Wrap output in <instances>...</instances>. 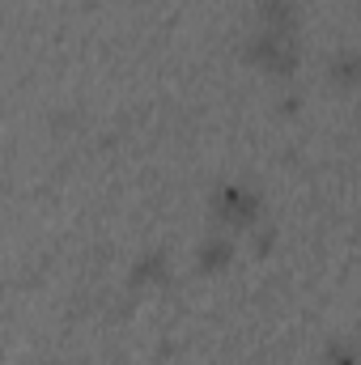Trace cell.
<instances>
[{
    "label": "cell",
    "instance_id": "6da1fadb",
    "mask_svg": "<svg viewBox=\"0 0 361 365\" xmlns=\"http://www.w3.org/2000/svg\"><path fill=\"white\" fill-rule=\"evenodd\" d=\"M247 60L255 68H264L268 77L285 81L298 73L302 64V47H298V34H276V30H260L251 43H247Z\"/></svg>",
    "mask_w": 361,
    "mask_h": 365
},
{
    "label": "cell",
    "instance_id": "7a4b0ae2",
    "mask_svg": "<svg viewBox=\"0 0 361 365\" xmlns=\"http://www.w3.org/2000/svg\"><path fill=\"white\" fill-rule=\"evenodd\" d=\"M213 217L221 225H238V230H255L260 217H264V195L251 187V182H221L208 200Z\"/></svg>",
    "mask_w": 361,
    "mask_h": 365
},
{
    "label": "cell",
    "instance_id": "3957f363",
    "mask_svg": "<svg viewBox=\"0 0 361 365\" xmlns=\"http://www.w3.org/2000/svg\"><path fill=\"white\" fill-rule=\"evenodd\" d=\"M234 255H238V242H234V238L208 234V238L195 247V268H200L204 276H217V272H225V268L234 264Z\"/></svg>",
    "mask_w": 361,
    "mask_h": 365
},
{
    "label": "cell",
    "instance_id": "277c9868",
    "mask_svg": "<svg viewBox=\"0 0 361 365\" xmlns=\"http://www.w3.org/2000/svg\"><path fill=\"white\" fill-rule=\"evenodd\" d=\"M128 280L141 284V289H149V284H166V280H171V255H166L162 247H149L145 255H136V264H132Z\"/></svg>",
    "mask_w": 361,
    "mask_h": 365
},
{
    "label": "cell",
    "instance_id": "5b68a950",
    "mask_svg": "<svg viewBox=\"0 0 361 365\" xmlns=\"http://www.w3.org/2000/svg\"><path fill=\"white\" fill-rule=\"evenodd\" d=\"M260 21L264 30H276V34H298V0H260Z\"/></svg>",
    "mask_w": 361,
    "mask_h": 365
},
{
    "label": "cell",
    "instance_id": "8992f818",
    "mask_svg": "<svg viewBox=\"0 0 361 365\" xmlns=\"http://www.w3.org/2000/svg\"><path fill=\"white\" fill-rule=\"evenodd\" d=\"M327 77H332L336 90H357L361 86V51L357 47H340L327 60Z\"/></svg>",
    "mask_w": 361,
    "mask_h": 365
},
{
    "label": "cell",
    "instance_id": "52a82bcc",
    "mask_svg": "<svg viewBox=\"0 0 361 365\" xmlns=\"http://www.w3.org/2000/svg\"><path fill=\"white\" fill-rule=\"evenodd\" d=\"M327 365H361V353L349 340H332L327 344Z\"/></svg>",
    "mask_w": 361,
    "mask_h": 365
}]
</instances>
